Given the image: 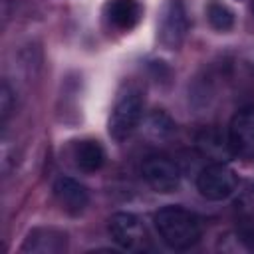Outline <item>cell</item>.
I'll return each instance as SVG.
<instances>
[{"label": "cell", "mask_w": 254, "mask_h": 254, "mask_svg": "<svg viewBox=\"0 0 254 254\" xmlns=\"http://www.w3.org/2000/svg\"><path fill=\"white\" fill-rule=\"evenodd\" d=\"M141 173H143V179L147 181V185L155 192L169 194L181 187V169L173 159H169L165 155L147 157L141 165Z\"/></svg>", "instance_id": "5b68a950"}, {"label": "cell", "mask_w": 254, "mask_h": 254, "mask_svg": "<svg viewBox=\"0 0 254 254\" xmlns=\"http://www.w3.org/2000/svg\"><path fill=\"white\" fill-rule=\"evenodd\" d=\"M20 250L32 254H62L67 250V234L54 226H38L28 232Z\"/></svg>", "instance_id": "ba28073f"}, {"label": "cell", "mask_w": 254, "mask_h": 254, "mask_svg": "<svg viewBox=\"0 0 254 254\" xmlns=\"http://www.w3.org/2000/svg\"><path fill=\"white\" fill-rule=\"evenodd\" d=\"M145 97L137 87H127L115 101L109 115V135L115 141H125L133 135L143 119Z\"/></svg>", "instance_id": "7a4b0ae2"}, {"label": "cell", "mask_w": 254, "mask_h": 254, "mask_svg": "<svg viewBox=\"0 0 254 254\" xmlns=\"http://www.w3.org/2000/svg\"><path fill=\"white\" fill-rule=\"evenodd\" d=\"M103 16L111 28L119 32H129L139 24L143 8L137 0H107L103 4Z\"/></svg>", "instance_id": "30bf717a"}, {"label": "cell", "mask_w": 254, "mask_h": 254, "mask_svg": "<svg viewBox=\"0 0 254 254\" xmlns=\"http://www.w3.org/2000/svg\"><path fill=\"white\" fill-rule=\"evenodd\" d=\"M238 187V175L226 163H210L196 175V189L208 200H224L234 194Z\"/></svg>", "instance_id": "3957f363"}, {"label": "cell", "mask_w": 254, "mask_h": 254, "mask_svg": "<svg viewBox=\"0 0 254 254\" xmlns=\"http://www.w3.org/2000/svg\"><path fill=\"white\" fill-rule=\"evenodd\" d=\"M14 91L12 87L8 85V81H2L0 83V121L6 123L10 113L14 111Z\"/></svg>", "instance_id": "9a60e30c"}, {"label": "cell", "mask_w": 254, "mask_h": 254, "mask_svg": "<svg viewBox=\"0 0 254 254\" xmlns=\"http://www.w3.org/2000/svg\"><path fill=\"white\" fill-rule=\"evenodd\" d=\"M54 194L60 202V206L67 214H79L89 204V190L71 177H60L54 183Z\"/></svg>", "instance_id": "9c48e42d"}, {"label": "cell", "mask_w": 254, "mask_h": 254, "mask_svg": "<svg viewBox=\"0 0 254 254\" xmlns=\"http://www.w3.org/2000/svg\"><path fill=\"white\" fill-rule=\"evenodd\" d=\"M109 234L113 242L131 252L145 250L149 246V234L143 220L133 212H115L109 218Z\"/></svg>", "instance_id": "277c9868"}, {"label": "cell", "mask_w": 254, "mask_h": 254, "mask_svg": "<svg viewBox=\"0 0 254 254\" xmlns=\"http://www.w3.org/2000/svg\"><path fill=\"white\" fill-rule=\"evenodd\" d=\"M145 131L153 139H167V137H171L175 133V121L163 109H155V111H151L147 115Z\"/></svg>", "instance_id": "4fadbf2b"}, {"label": "cell", "mask_w": 254, "mask_h": 254, "mask_svg": "<svg viewBox=\"0 0 254 254\" xmlns=\"http://www.w3.org/2000/svg\"><path fill=\"white\" fill-rule=\"evenodd\" d=\"M226 137L234 157L254 159V105L242 107L234 113Z\"/></svg>", "instance_id": "52a82bcc"}, {"label": "cell", "mask_w": 254, "mask_h": 254, "mask_svg": "<svg viewBox=\"0 0 254 254\" xmlns=\"http://www.w3.org/2000/svg\"><path fill=\"white\" fill-rule=\"evenodd\" d=\"M206 18H208L210 26L214 30H218V32H228L234 26V14H232V10L226 4L218 2V0H210L206 4Z\"/></svg>", "instance_id": "5bb4252c"}, {"label": "cell", "mask_w": 254, "mask_h": 254, "mask_svg": "<svg viewBox=\"0 0 254 254\" xmlns=\"http://www.w3.org/2000/svg\"><path fill=\"white\" fill-rule=\"evenodd\" d=\"M155 228L161 240L173 250H189L202 236L200 218L177 204L163 206L155 212Z\"/></svg>", "instance_id": "6da1fadb"}, {"label": "cell", "mask_w": 254, "mask_h": 254, "mask_svg": "<svg viewBox=\"0 0 254 254\" xmlns=\"http://www.w3.org/2000/svg\"><path fill=\"white\" fill-rule=\"evenodd\" d=\"M187 32L189 16L183 0H167L159 20V42L169 50H177L185 42Z\"/></svg>", "instance_id": "8992f818"}, {"label": "cell", "mask_w": 254, "mask_h": 254, "mask_svg": "<svg viewBox=\"0 0 254 254\" xmlns=\"http://www.w3.org/2000/svg\"><path fill=\"white\" fill-rule=\"evenodd\" d=\"M75 167L83 173H95L105 163V149L95 139H83L73 147Z\"/></svg>", "instance_id": "7c38bea8"}, {"label": "cell", "mask_w": 254, "mask_h": 254, "mask_svg": "<svg viewBox=\"0 0 254 254\" xmlns=\"http://www.w3.org/2000/svg\"><path fill=\"white\" fill-rule=\"evenodd\" d=\"M196 149L202 157L212 159V163H224L228 157H234L228 145V137L214 127H206L196 135Z\"/></svg>", "instance_id": "8fae6325"}, {"label": "cell", "mask_w": 254, "mask_h": 254, "mask_svg": "<svg viewBox=\"0 0 254 254\" xmlns=\"http://www.w3.org/2000/svg\"><path fill=\"white\" fill-rule=\"evenodd\" d=\"M240 238H242L244 242H248L250 246H254V220H252L250 224H244V226L240 228Z\"/></svg>", "instance_id": "2e32d148"}]
</instances>
